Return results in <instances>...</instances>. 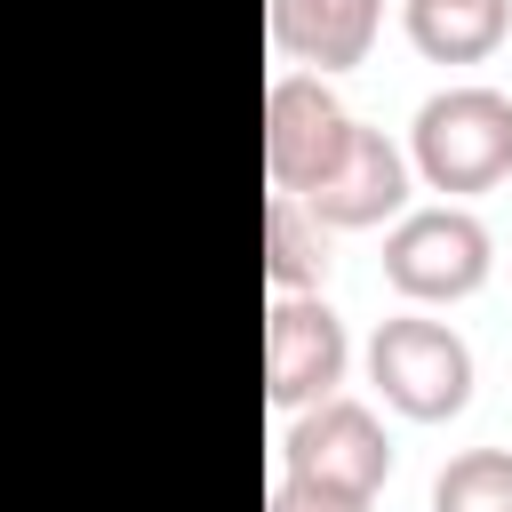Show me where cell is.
Returning <instances> with one entry per match:
<instances>
[{"instance_id": "cell-1", "label": "cell", "mask_w": 512, "mask_h": 512, "mask_svg": "<svg viewBox=\"0 0 512 512\" xmlns=\"http://www.w3.org/2000/svg\"><path fill=\"white\" fill-rule=\"evenodd\" d=\"M408 168L464 200V192H496L512 176V96L488 80H448L416 104L408 120Z\"/></svg>"}, {"instance_id": "cell-2", "label": "cell", "mask_w": 512, "mask_h": 512, "mask_svg": "<svg viewBox=\"0 0 512 512\" xmlns=\"http://www.w3.org/2000/svg\"><path fill=\"white\" fill-rule=\"evenodd\" d=\"M368 384L384 392V408H400L416 424H448V416L472 408V344L448 320H432V312L408 304V312L376 320V336H368Z\"/></svg>"}, {"instance_id": "cell-3", "label": "cell", "mask_w": 512, "mask_h": 512, "mask_svg": "<svg viewBox=\"0 0 512 512\" xmlns=\"http://www.w3.org/2000/svg\"><path fill=\"white\" fill-rule=\"evenodd\" d=\"M488 272H496V240H488V224H480L464 200L408 208V216L384 232V280H392V296H408L416 312L472 296Z\"/></svg>"}, {"instance_id": "cell-4", "label": "cell", "mask_w": 512, "mask_h": 512, "mask_svg": "<svg viewBox=\"0 0 512 512\" xmlns=\"http://www.w3.org/2000/svg\"><path fill=\"white\" fill-rule=\"evenodd\" d=\"M352 128H360V120L344 112V96H336L320 72H280V80L264 88V184L304 200V192L344 160Z\"/></svg>"}, {"instance_id": "cell-5", "label": "cell", "mask_w": 512, "mask_h": 512, "mask_svg": "<svg viewBox=\"0 0 512 512\" xmlns=\"http://www.w3.org/2000/svg\"><path fill=\"white\" fill-rule=\"evenodd\" d=\"M352 368V336L328 296H272L264 312V400L272 408H320L336 400Z\"/></svg>"}, {"instance_id": "cell-6", "label": "cell", "mask_w": 512, "mask_h": 512, "mask_svg": "<svg viewBox=\"0 0 512 512\" xmlns=\"http://www.w3.org/2000/svg\"><path fill=\"white\" fill-rule=\"evenodd\" d=\"M280 472L296 480H328V488H352V496H376L392 480V440L376 424L368 400H320V408H296V424L280 432Z\"/></svg>"}, {"instance_id": "cell-7", "label": "cell", "mask_w": 512, "mask_h": 512, "mask_svg": "<svg viewBox=\"0 0 512 512\" xmlns=\"http://www.w3.org/2000/svg\"><path fill=\"white\" fill-rule=\"evenodd\" d=\"M408 144H392L384 128H352L344 160L304 192V208L328 224V232H368V224H400L408 216Z\"/></svg>"}, {"instance_id": "cell-8", "label": "cell", "mask_w": 512, "mask_h": 512, "mask_svg": "<svg viewBox=\"0 0 512 512\" xmlns=\"http://www.w3.org/2000/svg\"><path fill=\"white\" fill-rule=\"evenodd\" d=\"M376 24H384V0H264V32L288 64L304 72H344L376 48Z\"/></svg>"}, {"instance_id": "cell-9", "label": "cell", "mask_w": 512, "mask_h": 512, "mask_svg": "<svg viewBox=\"0 0 512 512\" xmlns=\"http://www.w3.org/2000/svg\"><path fill=\"white\" fill-rule=\"evenodd\" d=\"M400 24L416 40V56L432 64H480L504 48L512 0H400Z\"/></svg>"}, {"instance_id": "cell-10", "label": "cell", "mask_w": 512, "mask_h": 512, "mask_svg": "<svg viewBox=\"0 0 512 512\" xmlns=\"http://www.w3.org/2000/svg\"><path fill=\"white\" fill-rule=\"evenodd\" d=\"M264 280L272 296H320L328 280V224L296 192H264Z\"/></svg>"}, {"instance_id": "cell-11", "label": "cell", "mask_w": 512, "mask_h": 512, "mask_svg": "<svg viewBox=\"0 0 512 512\" xmlns=\"http://www.w3.org/2000/svg\"><path fill=\"white\" fill-rule=\"evenodd\" d=\"M432 512H512V448H456L432 472Z\"/></svg>"}, {"instance_id": "cell-12", "label": "cell", "mask_w": 512, "mask_h": 512, "mask_svg": "<svg viewBox=\"0 0 512 512\" xmlns=\"http://www.w3.org/2000/svg\"><path fill=\"white\" fill-rule=\"evenodd\" d=\"M264 512H376V496H352V488H328V480H296V472H280L272 496H264Z\"/></svg>"}]
</instances>
